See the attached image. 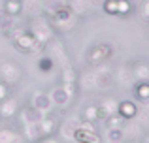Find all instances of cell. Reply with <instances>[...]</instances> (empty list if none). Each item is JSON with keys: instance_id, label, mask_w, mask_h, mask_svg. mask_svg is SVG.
<instances>
[{"instance_id": "obj_4", "label": "cell", "mask_w": 149, "mask_h": 143, "mask_svg": "<svg viewBox=\"0 0 149 143\" xmlns=\"http://www.w3.org/2000/svg\"><path fill=\"white\" fill-rule=\"evenodd\" d=\"M61 87H64L70 94L77 90V75H76V70L70 66L68 62L62 64V72H61Z\"/></svg>"}, {"instance_id": "obj_20", "label": "cell", "mask_w": 149, "mask_h": 143, "mask_svg": "<svg viewBox=\"0 0 149 143\" xmlns=\"http://www.w3.org/2000/svg\"><path fill=\"white\" fill-rule=\"evenodd\" d=\"M23 137L29 143H36L38 140H42L40 132H38V124H25V134H23Z\"/></svg>"}, {"instance_id": "obj_10", "label": "cell", "mask_w": 149, "mask_h": 143, "mask_svg": "<svg viewBox=\"0 0 149 143\" xmlns=\"http://www.w3.org/2000/svg\"><path fill=\"white\" fill-rule=\"evenodd\" d=\"M128 70H130V73H132L134 79H138V81H149V62H147V60H143V59L134 60V62L130 64Z\"/></svg>"}, {"instance_id": "obj_8", "label": "cell", "mask_w": 149, "mask_h": 143, "mask_svg": "<svg viewBox=\"0 0 149 143\" xmlns=\"http://www.w3.org/2000/svg\"><path fill=\"white\" fill-rule=\"evenodd\" d=\"M76 143H102V136L98 130H85L77 124V130L74 132V140Z\"/></svg>"}, {"instance_id": "obj_28", "label": "cell", "mask_w": 149, "mask_h": 143, "mask_svg": "<svg viewBox=\"0 0 149 143\" xmlns=\"http://www.w3.org/2000/svg\"><path fill=\"white\" fill-rule=\"evenodd\" d=\"M143 143H149V136H147V137H146V141H143Z\"/></svg>"}, {"instance_id": "obj_12", "label": "cell", "mask_w": 149, "mask_h": 143, "mask_svg": "<svg viewBox=\"0 0 149 143\" xmlns=\"http://www.w3.org/2000/svg\"><path fill=\"white\" fill-rule=\"evenodd\" d=\"M17 109H19L17 98L8 96L6 100H2V102H0V121H4V119H11L15 113H17Z\"/></svg>"}, {"instance_id": "obj_5", "label": "cell", "mask_w": 149, "mask_h": 143, "mask_svg": "<svg viewBox=\"0 0 149 143\" xmlns=\"http://www.w3.org/2000/svg\"><path fill=\"white\" fill-rule=\"evenodd\" d=\"M58 130V121L57 117L53 115H44L38 122V132H40V137H49V136H55Z\"/></svg>"}, {"instance_id": "obj_11", "label": "cell", "mask_w": 149, "mask_h": 143, "mask_svg": "<svg viewBox=\"0 0 149 143\" xmlns=\"http://www.w3.org/2000/svg\"><path fill=\"white\" fill-rule=\"evenodd\" d=\"M72 96H74V94H70V92L66 90L64 87L57 85V87L51 90L49 98H51V102H53L55 106H58V107H66V106L70 104V100H72Z\"/></svg>"}, {"instance_id": "obj_25", "label": "cell", "mask_w": 149, "mask_h": 143, "mask_svg": "<svg viewBox=\"0 0 149 143\" xmlns=\"http://www.w3.org/2000/svg\"><path fill=\"white\" fill-rule=\"evenodd\" d=\"M81 121H89V122H96L98 121V119H96V104H91V106L85 107Z\"/></svg>"}, {"instance_id": "obj_9", "label": "cell", "mask_w": 149, "mask_h": 143, "mask_svg": "<svg viewBox=\"0 0 149 143\" xmlns=\"http://www.w3.org/2000/svg\"><path fill=\"white\" fill-rule=\"evenodd\" d=\"M30 106L34 107V109H38L40 113H47V111H51V107H53V102H51L49 94L47 92H34L32 98H30Z\"/></svg>"}, {"instance_id": "obj_3", "label": "cell", "mask_w": 149, "mask_h": 143, "mask_svg": "<svg viewBox=\"0 0 149 143\" xmlns=\"http://www.w3.org/2000/svg\"><path fill=\"white\" fill-rule=\"evenodd\" d=\"M21 79V68L13 62H2L0 64V81L6 85H13Z\"/></svg>"}, {"instance_id": "obj_18", "label": "cell", "mask_w": 149, "mask_h": 143, "mask_svg": "<svg viewBox=\"0 0 149 143\" xmlns=\"http://www.w3.org/2000/svg\"><path fill=\"white\" fill-rule=\"evenodd\" d=\"M132 90L138 102H147L149 100V81H138L136 85H132Z\"/></svg>"}, {"instance_id": "obj_17", "label": "cell", "mask_w": 149, "mask_h": 143, "mask_svg": "<svg viewBox=\"0 0 149 143\" xmlns=\"http://www.w3.org/2000/svg\"><path fill=\"white\" fill-rule=\"evenodd\" d=\"M0 143H25V137H23V134L11 128H2L0 130Z\"/></svg>"}, {"instance_id": "obj_27", "label": "cell", "mask_w": 149, "mask_h": 143, "mask_svg": "<svg viewBox=\"0 0 149 143\" xmlns=\"http://www.w3.org/2000/svg\"><path fill=\"white\" fill-rule=\"evenodd\" d=\"M36 143H61V141H58L55 136H49V137H42V140H38Z\"/></svg>"}, {"instance_id": "obj_21", "label": "cell", "mask_w": 149, "mask_h": 143, "mask_svg": "<svg viewBox=\"0 0 149 143\" xmlns=\"http://www.w3.org/2000/svg\"><path fill=\"white\" fill-rule=\"evenodd\" d=\"M104 124H106V128H121V130H125L127 121H125L119 113H115V115H109V117L104 121Z\"/></svg>"}, {"instance_id": "obj_14", "label": "cell", "mask_w": 149, "mask_h": 143, "mask_svg": "<svg viewBox=\"0 0 149 143\" xmlns=\"http://www.w3.org/2000/svg\"><path fill=\"white\" fill-rule=\"evenodd\" d=\"M111 81H113V77H111V73H109L108 70L106 72H96V73H93V87L95 88H98V90H106V88H109L111 87Z\"/></svg>"}, {"instance_id": "obj_24", "label": "cell", "mask_w": 149, "mask_h": 143, "mask_svg": "<svg viewBox=\"0 0 149 143\" xmlns=\"http://www.w3.org/2000/svg\"><path fill=\"white\" fill-rule=\"evenodd\" d=\"M13 28V17H10V15L6 13V11H0V30L2 32H8V30Z\"/></svg>"}, {"instance_id": "obj_23", "label": "cell", "mask_w": 149, "mask_h": 143, "mask_svg": "<svg viewBox=\"0 0 149 143\" xmlns=\"http://www.w3.org/2000/svg\"><path fill=\"white\" fill-rule=\"evenodd\" d=\"M21 10H23L21 0H8L6 6H4V11H6L10 17H15V15H19V13H21Z\"/></svg>"}, {"instance_id": "obj_1", "label": "cell", "mask_w": 149, "mask_h": 143, "mask_svg": "<svg viewBox=\"0 0 149 143\" xmlns=\"http://www.w3.org/2000/svg\"><path fill=\"white\" fill-rule=\"evenodd\" d=\"M4 36L10 38L11 44H13V47L17 49V51H21V53H32V51H38V49L42 47L29 28H15L13 26L11 30L4 32Z\"/></svg>"}, {"instance_id": "obj_7", "label": "cell", "mask_w": 149, "mask_h": 143, "mask_svg": "<svg viewBox=\"0 0 149 143\" xmlns=\"http://www.w3.org/2000/svg\"><path fill=\"white\" fill-rule=\"evenodd\" d=\"M117 107H119V102L115 98H106L104 102L96 104V119L98 121H106L109 115L117 113Z\"/></svg>"}, {"instance_id": "obj_22", "label": "cell", "mask_w": 149, "mask_h": 143, "mask_svg": "<svg viewBox=\"0 0 149 143\" xmlns=\"http://www.w3.org/2000/svg\"><path fill=\"white\" fill-rule=\"evenodd\" d=\"M123 140H125V130L108 128V132H106V141L108 143H123Z\"/></svg>"}, {"instance_id": "obj_6", "label": "cell", "mask_w": 149, "mask_h": 143, "mask_svg": "<svg viewBox=\"0 0 149 143\" xmlns=\"http://www.w3.org/2000/svg\"><path fill=\"white\" fill-rule=\"evenodd\" d=\"M104 11L108 15H130V4L127 0H106Z\"/></svg>"}, {"instance_id": "obj_15", "label": "cell", "mask_w": 149, "mask_h": 143, "mask_svg": "<svg viewBox=\"0 0 149 143\" xmlns=\"http://www.w3.org/2000/svg\"><path fill=\"white\" fill-rule=\"evenodd\" d=\"M77 124H79V119H66L62 124H58V132L64 140H74V132L77 130Z\"/></svg>"}, {"instance_id": "obj_26", "label": "cell", "mask_w": 149, "mask_h": 143, "mask_svg": "<svg viewBox=\"0 0 149 143\" xmlns=\"http://www.w3.org/2000/svg\"><path fill=\"white\" fill-rule=\"evenodd\" d=\"M8 96H11L10 94V85H6V83H2V81H0V102H2V100H6Z\"/></svg>"}, {"instance_id": "obj_29", "label": "cell", "mask_w": 149, "mask_h": 143, "mask_svg": "<svg viewBox=\"0 0 149 143\" xmlns=\"http://www.w3.org/2000/svg\"><path fill=\"white\" fill-rule=\"evenodd\" d=\"M127 143H138V141H127Z\"/></svg>"}, {"instance_id": "obj_16", "label": "cell", "mask_w": 149, "mask_h": 143, "mask_svg": "<svg viewBox=\"0 0 149 143\" xmlns=\"http://www.w3.org/2000/svg\"><path fill=\"white\" fill-rule=\"evenodd\" d=\"M21 117H23V122L25 124H38L40 119L44 117V113H40L38 109H34L32 106H25L21 111Z\"/></svg>"}, {"instance_id": "obj_19", "label": "cell", "mask_w": 149, "mask_h": 143, "mask_svg": "<svg viewBox=\"0 0 149 143\" xmlns=\"http://www.w3.org/2000/svg\"><path fill=\"white\" fill-rule=\"evenodd\" d=\"M38 70L47 75V73H51L55 70V60L51 59L49 55H42L40 59H38Z\"/></svg>"}, {"instance_id": "obj_2", "label": "cell", "mask_w": 149, "mask_h": 143, "mask_svg": "<svg viewBox=\"0 0 149 143\" xmlns=\"http://www.w3.org/2000/svg\"><path fill=\"white\" fill-rule=\"evenodd\" d=\"M115 53V47H113L109 41H98V44H93L91 47L85 53V60H87L89 66H100V64L108 62L109 59Z\"/></svg>"}, {"instance_id": "obj_13", "label": "cell", "mask_w": 149, "mask_h": 143, "mask_svg": "<svg viewBox=\"0 0 149 143\" xmlns=\"http://www.w3.org/2000/svg\"><path fill=\"white\" fill-rule=\"evenodd\" d=\"M117 113L125 119V121H132V119L138 115V104L132 102V100H123L119 102V107H117Z\"/></svg>"}]
</instances>
